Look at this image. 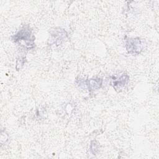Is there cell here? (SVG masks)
I'll return each instance as SVG.
<instances>
[{
	"instance_id": "1",
	"label": "cell",
	"mask_w": 159,
	"mask_h": 159,
	"mask_svg": "<svg viewBox=\"0 0 159 159\" xmlns=\"http://www.w3.org/2000/svg\"><path fill=\"white\" fill-rule=\"evenodd\" d=\"M12 37L14 43L23 45L27 49L32 48L34 47L35 38L29 25L23 27Z\"/></svg>"
},
{
	"instance_id": "2",
	"label": "cell",
	"mask_w": 159,
	"mask_h": 159,
	"mask_svg": "<svg viewBox=\"0 0 159 159\" xmlns=\"http://www.w3.org/2000/svg\"><path fill=\"white\" fill-rule=\"evenodd\" d=\"M145 42L144 39L139 37L128 38L125 40V47L129 53L138 55L144 49Z\"/></svg>"
},
{
	"instance_id": "3",
	"label": "cell",
	"mask_w": 159,
	"mask_h": 159,
	"mask_svg": "<svg viewBox=\"0 0 159 159\" xmlns=\"http://www.w3.org/2000/svg\"><path fill=\"white\" fill-rule=\"evenodd\" d=\"M129 80L127 74L123 73L120 76H113L111 81V84L116 91H120L124 89Z\"/></svg>"
},
{
	"instance_id": "4",
	"label": "cell",
	"mask_w": 159,
	"mask_h": 159,
	"mask_svg": "<svg viewBox=\"0 0 159 159\" xmlns=\"http://www.w3.org/2000/svg\"><path fill=\"white\" fill-rule=\"evenodd\" d=\"M51 35L52 39L53 40V43L58 45L64 40L66 36V34L65 30L59 29L58 30H53V32L51 33Z\"/></svg>"
},
{
	"instance_id": "5",
	"label": "cell",
	"mask_w": 159,
	"mask_h": 159,
	"mask_svg": "<svg viewBox=\"0 0 159 159\" xmlns=\"http://www.w3.org/2000/svg\"><path fill=\"white\" fill-rule=\"evenodd\" d=\"M87 86L89 91H94L99 89L102 84V80L99 78H91L87 81Z\"/></svg>"
},
{
	"instance_id": "6",
	"label": "cell",
	"mask_w": 159,
	"mask_h": 159,
	"mask_svg": "<svg viewBox=\"0 0 159 159\" xmlns=\"http://www.w3.org/2000/svg\"><path fill=\"white\" fill-rule=\"evenodd\" d=\"M90 151L93 155H96L99 151V145L95 140H93L91 142L90 145Z\"/></svg>"
}]
</instances>
